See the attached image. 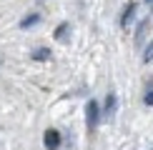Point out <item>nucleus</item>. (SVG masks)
Here are the masks:
<instances>
[{
	"label": "nucleus",
	"mask_w": 153,
	"mask_h": 150,
	"mask_svg": "<svg viewBox=\"0 0 153 150\" xmlns=\"http://www.w3.org/2000/svg\"><path fill=\"white\" fill-rule=\"evenodd\" d=\"M98 120H100V105L95 103V100H88L85 103V123L88 128H98Z\"/></svg>",
	"instance_id": "nucleus-1"
},
{
	"label": "nucleus",
	"mask_w": 153,
	"mask_h": 150,
	"mask_svg": "<svg viewBox=\"0 0 153 150\" xmlns=\"http://www.w3.org/2000/svg\"><path fill=\"white\" fill-rule=\"evenodd\" d=\"M43 140H45V148L48 150H58L60 148V133L55 128H48L45 135H43Z\"/></svg>",
	"instance_id": "nucleus-2"
},
{
	"label": "nucleus",
	"mask_w": 153,
	"mask_h": 150,
	"mask_svg": "<svg viewBox=\"0 0 153 150\" xmlns=\"http://www.w3.org/2000/svg\"><path fill=\"white\" fill-rule=\"evenodd\" d=\"M136 8H138L136 3H128V5H126L123 15H120V28H123V30H128V28H131L133 18H136Z\"/></svg>",
	"instance_id": "nucleus-3"
},
{
	"label": "nucleus",
	"mask_w": 153,
	"mask_h": 150,
	"mask_svg": "<svg viewBox=\"0 0 153 150\" xmlns=\"http://www.w3.org/2000/svg\"><path fill=\"white\" fill-rule=\"evenodd\" d=\"M35 23H40V12H30V15H25L23 20H20V28L28 30V28H33Z\"/></svg>",
	"instance_id": "nucleus-4"
},
{
	"label": "nucleus",
	"mask_w": 153,
	"mask_h": 150,
	"mask_svg": "<svg viewBox=\"0 0 153 150\" xmlns=\"http://www.w3.org/2000/svg\"><path fill=\"white\" fill-rule=\"evenodd\" d=\"M50 58V48H38L33 53V60H48Z\"/></svg>",
	"instance_id": "nucleus-5"
},
{
	"label": "nucleus",
	"mask_w": 153,
	"mask_h": 150,
	"mask_svg": "<svg viewBox=\"0 0 153 150\" xmlns=\"http://www.w3.org/2000/svg\"><path fill=\"white\" fill-rule=\"evenodd\" d=\"M113 110H116V93H108V98H105V112L111 115Z\"/></svg>",
	"instance_id": "nucleus-6"
},
{
	"label": "nucleus",
	"mask_w": 153,
	"mask_h": 150,
	"mask_svg": "<svg viewBox=\"0 0 153 150\" xmlns=\"http://www.w3.org/2000/svg\"><path fill=\"white\" fill-rule=\"evenodd\" d=\"M146 105H148V108L153 105V85H148V88H146Z\"/></svg>",
	"instance_id": "nucleus-7"
},
{
	"label": "nucleus",
	"mask_w": 153,
	"mask_h": 150,
	"mask_svg": "<svg viewBox=\"0 0 153 150\" xmlns=\"http://www.w3.org/2000/svg\"><path fill=\"white\" fill-rule=\"evenodd\" d=\"M68 28H71V25H68V23H63V25H60V28H58V30H55V38H58V40H60V38H63V35H65V33H68Z\"/></svg>",
	"instance_id": "nucleus-8"
},
{
	"label": "nucleus",
	"mask_w": 153,
	"mask_h": 150,
	"mask_svg": "<svg viewBox=\"0 0 153 150\" xmlns=\"http://www.w3.org/2000/svg\"><path fill=\"white\" fill-rule=\"evenodd\" d=\"M143 58H146V62H151V58H153V45H151V43H146V53H143Z\"/></svg>",
	"instance_id": "nucleus-9"
},
{
	"label": "nucleus",
	"mask_w": 153,
	"mask_h": 150,
	"mask_svg": "<svg viewBox=\"0 0 153 150\" xmlns=\"http://www.w3.org/2000/svg\"><path fill=\"white\" fill-rule=\"evenodd\" d=\"M146 5H148V8H151V5H153V0H146Z\"/></svg>",
	"instance_id": "nucleus-10"
}]
</instances>
